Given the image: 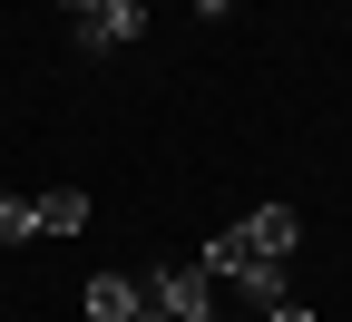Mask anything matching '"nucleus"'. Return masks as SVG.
Wrapping results in <instances>:
<instances>
[{"mask_svg": "<svg viewBox=\"0 0 352 322\" xmlns=\"http://www.w3.org/2000/svg\"><path fill=\"white\" fill-rule=\"evenodd\" d=\"M147 303L166 312V322H215V273L186 254V264H157L147 273Z\"/></svg>", "mask_w": 352, "mask_h": 322, "instance_id": "1", "label": "nucleus"}, {"mask_svg": "<svg viewBox=\"0 0 352 322\" xmlns=\"http://www.w3.org/2000/svg\"><path fill=\"white\" fill-rule=\"evenodd\" d=\"M78 312H88V322H147V312H157V303H147V273H88Z\"/></svg>", "mask_w": 352, "mask_h": 322, "instance_id": "2", "label": "nucleus"}, {"mask_svg": "<svg viewBox=\"0 0 352 322\" xmlns=\"http://www.w3.org/2000/svg\"><path fill=\"white\" fill-rule=\"evenodd\" d=\"M147 39V10L138 0H98V10H78V49H138Z\"/></svg>", "mask_w": 352, "mask_h": 322, "instance_id": "3", "label": "nucleus"}, {"mask_svg": "<svg viewBox=\"0 0 352 322\" xmlns=\"http://www.w3.org/2000/svg\"><path fill=\"white\" fill-rule=\"evenodd\" d=\"M206 273H215V284H245V264H254V235H245V215L235 225H215V235H206V254H196Z\"/></svg>", "mask_w": 352, "mask_h": 322, "instance_id": "4", "label": "nucleus"}, {"mask_svg": "<svg viewBox=\"0 0 352 322\" xmlns=\"http://www.w3.org/2000/svg\"><path fill=\"white\" fill-rule=\"evenodd\" d=\"M245 235H254V254H274V264H284L294 235H303V215H294V205H254V215H245Z\"/></svg>", "mask_w": 352, "mask_h": 322, "instance_id": "5", "label": "nucleus"}, {"mask_svg": "<svg viewBox=\"0 0 352 322\" xmlns=\"http://www.w3.org/2000/svg\"><path fill=\"white\" fill-rule=\"evenodd\" d=\"M39 235H88V196L78 186H50V196H39Z\"/></svg>", "mask_w": 352, "mask_h": 322, "instance_id": "6", "label": "nucleus"}, {"mask_svg": "<svg viewBox=\"0 0 352 322\" xmlns=\"http://www.w3.org/2000/svg\"><path fill=\"white\" fill-rule=\"evenodd\" d=\"M39 235V196H0V244H30Z\"/></svg>", "mask_w": 352, "mask_h": 322, "instance_id": "7", "label": "nucleus"}, {"mask_svg": "<svg viewBox=\"0 0 352 322\" xmlns=\"http://www.w3.org/2000/svg\"><path fill=\"white\" fill-rule=\"evenodd\" d=\"M264 322H314V303H294V293H284L274 312H264Z\"/></svg>", "mask_w": 352, "mask_h": 322, "instance_id": "8", "label": "nucleus"}, {"mask_svg": "<svg viewBox=\"0 0 352 322\" xmlns=\"http://www.w3.org/2000/svg\"><path fill=\"white\" fill-rule=\"evenodd\" d=\"M186 10H196V20H226V10H235V0H186Z\"/></svg>", "mask_w": 352, "mask_h": 322, "instance_id": "9", "label": "nucleus"}, {"mask_svg": "<svg viewBox=\"0 0 352 322\" xmlns=\"http://www.w3.org/2000/svg\"><path fill=\"white\" fill-rule=\"evenodd\" d=\"M59 10H98V0H59Z\"/></svg>", "mask_w": 352, "mask_h": 322, "instance_id": "10", "label": "nucleus"}, {"mask_svg": "<svg viewBox=\"0 0 352 322\" xmlns=\"http://www.w3.org/2000/svg\"><path fill=\"white\" fill-rule=\"evenodd\" d=\"M147 322H166V312H147Z\"/></svg>", "mask_w": 352, "mask_h": 322, "instance_id": "11", "label": "nucleus"}]
</instances>
